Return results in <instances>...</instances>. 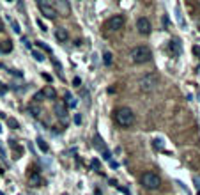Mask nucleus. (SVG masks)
Instances as JSON below:
<instances>
[{
  "label": "nucleus",
  "instance_id": "6ab92c4d",
  "mask_svg": "<svg viewBox=\"0 0 200 195\" xmlns=\"http://www.w3.org/2000/svg\"><path fill=\"white\" fill-rule=\"evenodd\" d=\"M152 146H154V149H158V151H163V147H165V144H163L161 138H154V140H152Z\"/></svg>",
  "mask_w": 200,
  "mask_h": 195
},
{
  "label": "nucleus",
  "instance_id": "2eb2a0df",
  "mask_svg": "<svg viewBox=\"0 0 200 195\" xmlns=\"http://www.w3.org/2000/svg\"><path fill=\"white\" fill-rule=\"evenodd\" d=\"M55 38L59 39V41H67L69 39V34H67V28H64V27H57V30H55Z\"/></svg>",
  "mask_w": 200,
  "mask_h": 195
},
{
  "label": "nucleus",
  "instance_id": "f704fd0d",
  "mask_svg": "<svg viewBox=\"0 0 200 195\" xmlns=\"http://www.w3.org/2000/svg\"><path fill=\"white\" fill-rule=\"evenodd\" d=\"M43 78H44V80H46V82H51V76H50V75H48V73H43Z\"/></svg>",
  "mask_w": 200,
  "mask_h": 195
},
{
  "label": "nucleus",
  "instance_id": "5701e85b",
  "mask_svg": "<svg viewBox=\"0 0 200 195\" xmlns=\"http://www.w3.org/2000/svg\"><path fill=\"white\" fill-rule=\"evenodd\" d=\"M32 55H34V58H36L37 62H43V60H44V55H43L41 52H37V50H32Z\"/></svg>",
  "mask_w": 200,
  "mask_h": 195
},
{
  "label": "nucleus",
  "instance_id": "a878e982",
  "mask_svg": "<svg viewBox=\"0 0 200 195\" xmlns=\"http://www.w3.org/2000/svg\"><path fill=\"white\" fill-rule=\"evenodd\" d=\"M193 183H195V186H197V190H199V194H200V177L199 176L193 177Z\"/></svg>",
  "mask_w": 200,
  "mask_h": 195
},
{
  "label": "nucleus",
  "instance_id": "393cba45",
  "mask_svg": "<svg viewBox=\"0 0 200 195\" xmlns=\"http://www.w3.org/2000/svg\"><path fill=\"white\" fill-rule=\"evenodd\" d=\"M37 44H39V46H41V48H43V50H46V52H51V48H50L48 44H44L43 41H37Z\"/></svg>",
  "mask_w": 200,
  "mask_h": 195
},
{
  "label": "nucleus",
  "instance_id": "37998d69",
  "mask_svg": "<svg viewBox=\"0 0 200 195\" xmlns=\"http://www.w3.org/2000/svg\"><path fill=\"white\" fill-rule=\"evenodd\" d=\"M199 195H200V194H199Z\"/></svg>",
  "mask_w": 200,
  "mask_h": 195
},
{
  "label": "nucleus",
  "instance_id": "1a4fd4ad",
  "mask_svg": "<svg viewBox=\"0 0 200 195\" xmlns=\"http://www.w3.org/2000/svg\"><path fill=\"white\" fill-rule=\"evenodd\" d=\"M53 110H55V116L59 117L62 122H67V112H66V106H64V103H55V106H53Z\"/></svg>",
  "mask_w": 200,
  "mask_h": 195
},
{
  "label": "nucleus",
  "instance_id": "e433bc0d",
  "mask_svg": "<svg viewBox=\"0 0 200 195\" xmlns=\"http://www.w3.org/2000/svg\"><path fill=\"white\" fill-rule=\"evenodd\" d=\"M2 30H4V21L0 20V32H2Z\"/></svg>",
  "mask_w": 200,
  "mask_h": 195
},
{
  "label": "nucleus",
  "instance_id": "f257e3e1",
  "mask_svg": "<svg viewBox=\"0 0 200 195\" xmlns=\"http://www.w3.org/2000/svg\"><path fill=\"white\" fill-rule=\"evenodd\" d=\"M115 122L122 126V128H129V126H133L135 124V114H133V110L131 108H128V106H120L115 110Z\"/></svg>",
  "mask_w": 200,
  "mask_h": 195
},
{
  "label": "nucleus",
  "instance_id": "a211bd4d",
  "mask_svg": "<svg viewBox=\"0 0 200 195\" xmlns=\"http://www.w3.org/2000/svg\"><path fill=\"white\" fill-rule=\"evenodd\" d=\"M36 142H37V147H39L43 153H48V144H46V142H44V140H43L41 136L37 138V140H36Z\"/></svg>",
  "mask_w": 200,
  "mask_h": 195
},
{
  "label": "nucleus",
  "instance_id": "9d476101",
  "mask_svg": "<svg viewBox=\"0 0 200 195\" xmlns=\"http://www.w3.org/2000/svg\"><path fill=\"white\" fill-rule=\"evenodd\" d=\"M92 142H94V147H96V149L99 151L101 154L108 151V147H106V144L103 142V138H101L99 135H94V138H92Z\"/></svg>",
  "mask_w": 200,
  "mask_h": 195
},
{
  "label": "nucleus",
  "instance_id": "c9c22d12",
  "mask_svg": "<svg viewBox=\"0 0 200 195\" xmlns=\"http://www.w3.org/2000/svg\"><path fill=\"white\" fill-rule=\"evenodd\" d=\"M4 92H7V87H5V85H0V94H4Z\"/></svg>",
  "mask_w": 200,
  "mask_h": 195
},
{
  "label": "nucleus",
  "instance_id": "7ed1b4c3",
  "mask_svg": "<svg viewBox=\"0 0 200 195\" xmlns=\"http://www.w3.org/2000/svg\"><path fill=\"white\" fill-rule=\"evenodd\" d=\"M158 83H160V78H158L156 73H147V75H143V76L138 80L140 91H143V92H152V91L158 87Z\"/></svg>",
  "mask_w": 200,
  "mask_h": 195
},
{
  "label": "nucleus",
  "instance_id": "a19ab883",
  "mask_svg": "<svg viewBox=\"0 0 200 195\" xmlns=\"http://www.w3.org/2000/svg\"><path fill=\"white\" fill-rule=\"evenodd\" d=\"M64 195H67V194H64Z\"/></svg>",
  "mask_w": 200,
  "mask_h": 195
},
{
  "label": "nucleus",
  "instance_id": "0eeeda50",
  "mask_svg": "<svg viewBox=\"0 0 200 195\" xmlns=\"http://www.w3.org/2000/svg\"><path fill=\"white\" fill-rule=\"evenodd\" d=\"M137 28H138V32L143 34V36H147V34H151V30H152V27H151V21L147 18H138L137 20Z\"/></svg>",
  "mask_w": 200,
  "mask_h": 195
},
{
  "label": "nucleus",
  "instance_id": "ea45409f",
  "mask_svg": "<svg viewBox=\"0 0 200 195\" xmlns=\"http://www.w3.org/2000/svg\"><path fill=\"white\" fill-rule=\"evenodd\" d=\"M199 71H200V66H199Z\"/></svg>",
  "mask_w": 200,
  "mask_h": 195
},
{
  "label": "nucleus",
  "instance_id": "c85d7f7f",
  "mask_svg": "<svg viewBox=\"0 0 200 195\" xmlns=\"http://www.w3.org/2000/svg\"><path fill=\"white\" fill-rule=\"evenodd\" d=\"M103 160H106V161H110V160H112V153H110V151H106V153H103Z\"/></svg>",
  "mask_w": 200,
  "mask_h": 195
},
{
  "label": "nucleus",
  "instance_id": "4c0bfd02",
  "mask_svg": "<svg viewBox=\"0 0 200 195\" xmlns=\"http://www.w3.org/2000/svg\"><path fill=\"white\" fill-rule=\"evenodd\" d=\"M96 195H101V192L98 190V188H96Z\"/></svg>",
  "mask_w": 200,
  "mask_h": 195
},
{
  "label": "nucleus",
  "instance_id": "aec40b11",
  "mask_svg": "<svg viewBox=\"0 0 200 195\" xmlns=\"http://www.w3.org/2000/svg\"><path fill=\"white\" fill-rule=\"evenodd\" d=\"M7 126H9L11 130H18V128H20V124H18V122H16V119H13V117H9V119H7Z\"/></svg>",
  "mask_w": 200,
  "mask_h": 195
},
{
  "label": "nucleus",
  "instance_id": "39448f33",
  "mask_svg": "<svg viewBox=\"0 0 200 195\" xmlns=\"http://www.w3.org/2000/svg\"><path fill=\"white\" fill-rule=\"evenodd\" d=\"M37 7H39V11L48 20H55L57 11H55V7L51 5V2H48V0H37Z\"/></svg>",
  "mask_w": 200,
  "mask_h": 195
},
{
  "label": "nucleus",
  "instance_id": "f03ea898",
  "mask_svg": "<svg viewBox=\"0 0 200 195\" xmlns=\"http://www.w3.org/2000/svg\"><path fill=\"white\" fill-rule=\"evenodd\" d=\"M129 58L135 64H145V62H149L152 58V52H151L149 46H143V44L142 46H135V48L129 50Z\"/></svg>",
  "mask_w": 200,
  "mask_h": 195
},
{
  "label": "nucleus",
  "instance_id": "473e14b6",
  "mask_svg": "<svg viewBox=\"0 0 200 195\" xmlns=\"http://www.w3.org/2000/svg\"><path fill=\"white\" fill-rule=\"evenodd\" d=\"M110 167H112V169H117V167H119V163H117V161H113V160H110Z\"/></svg>",
  "mask_w": 200,
  "mask_h": 195
},
{
  "label": "nucleus",
  "instance_id": "4be33fe9",
  "mask_svg": "<svg viewBox=\"0 0 200 195\" xmlns=\"http://www.w3.org/2000/svg\"><path fill=\"white\" fill-rule=\"evenodd\" d=\"M90 167H92L94 170H98V172H101V163H99V160H98V158H94V160L90 161Z\"/></svg>",
  "mask_w": 200,
  "mask_h": 195
},
{
  "label": "nucleus",
  "instance_id": "2f4dec72",
  "mask_svg": "<svg viewBox=\"0 0 200 195\" xmlns=\"http://www.w3.org/2000/svg\"><path fill=\"white\" fill-rule=\"evenodd\" d=\"M193 53L199 55V58H200V46H193Z\"/></svg>",
  "mask_w": 200,
  "mask_h": 195
},
{
  "label": "nucleus",
  "instance_id": "cd10ccee",
  "mask_svg": "<svg viewBox=\"0 0 200 195\" xmlns=\"http://www.w3.org/2000/svg\"><path fill=\"white\" fill-rule=\"evenodd\" d=\"M34 99H36V103H39V101H43V99H44V96H43V92H37V94L34 96Z\"/></svg>",
  "mask_w": 200,
  "mask_h": 195
},
{
  "label": "nucleus",
  "instance_id": "58836bf2",
  "mask_svg": "<svg viewBox=\"0 0 200 195\" xmlns=\"http://www.w3.org/2000/svg\"><path fill=\"white\" fill-rule=\"evenodd\" d=\"M0 195H4V194H2V192H0Z\"/></svg>",
  "mask_w": 200,
  "mask_h": 195
},
{
  "label": "nucleus",
  "instance_id": "79ce46f5",
  "mask_svg": "<svg viewBox=\"0 0 200 195\" xmlns=\"http://www.w3.org/2000/svg\"><path fill=\"white\" fill-rule=\"evenodd\" d=\"M0 85H2V83H0Z\"/></svg>",
  "mask_w": 200,
  "mask_h": 195
},
{
  "label": "nucleus",
  "instance_id": "72a5a7b5",
  "mask_svg": "<svg viewBox=\"0 0 200 195\" xmlns=\"http://www.w3.org/2000/svg\"><path fill=\"white\" fill-rule=\"evenodd\" d=\"M73 83H75L76 87H78V85H80V83H81V80H80V78H78V76H75V80H73Z\"/></svg>",
  "mask_w": 200,
  "mask_h": 195
},
{
  "label": "nucleus",
  "instance_id": "6e6552de",
  "mask_svg": "<svg viewBox=\"0 0 200 195\" xmlns=\"http://www.w3.org/2000/svg\"><path fill=\"white\" fill-rule=\"evenodd\" d=\"M55 11H57V14H62V16H69V13H71V9H69V4L66 2V0H55Z\"/></svg>",
  "mask_w": 200,
  "mask_h": 195
},
{
  "label": "nucleus",
  "instance_id": "c756f323",
  "mask_svg": "<svg viewBox=\"0 0 200 195\" xmlns=\"http://www.w3.org/2000/svg\"><path fill=\"white\" fill-rule=\"evenodd\" d=\"M37 25L41 27V30H43V32H46V30H48V28H46V25H44V23H43L41 20H37Z\"/></svg>",
  "mask_w": 200,
  "mask_h": 195
},
{
  "label": "nucleus",
  "instance_id": "bb28decb",
  "mask_svg": "<svg viewBox=\"0 0 200 195\" xmlns=\"http://www.w3.org/2000/svg\"><path fill=\"white\" fill-rule=\"evenodd\" d=\"M13 30L16 32V34H20L21 30H20V25H18V21H13Z\"/></svg>",
  "mask_w": 200,
  "mask_h": 195
},
{
  "label": "nucleus",
  "instance_id": "7c9ffc66",
  "mask_svg": "<svg viewBox=\"0 0 200 195\" xmlns=\"http://www.w3.org/2000/svg\"><path fill=\"white\" fill-rule=\"evenodd\" d=\"M80 122H81V116L76 114V116H75V124H80Z\"/></svg>",
  "mask_w": 200,
  "mask_h": 195
},
{
  "label": "nucleus",
  "instance_id": "f8f14e48",
  "mask_svg": "<svg viewBox=\"0 0 200 195\" xmlns=\"http://www.w3.org/2000/svg\"><path fill=\"white\" fill-rule=\"evenodd\" d=\"M168 50H170V52H172V55H175V57L181 55V50H182V48H181V41H179V39H172V41H170V44H168Z\"/></svg>",
  "mask_w": 200,
  "mask_h": 195
},
{
  "label": "nucleus",
  "instance_id": "20e7f679",
  "mask_svg": "<svg viewBox=\"0 0 200 195\" xmlns=\"http://www.w3.org/2000/svg\"><path fill=\"white\" fill-rule=\"evenodd\" d=\"M142 184L147 190H158L161 184V179H160V176L154 174V172H145L142 176Z\"/></svg>",
  "mask_w": 200,
  "mask_h": 195
},
{
  "label": "nucleus",
  "instance_id": "dca6fc26",
  "mask_svg": "<svg viewBox=\"0 0 200 195\" xmlns=\"http://www.w3.org/2000/svg\"><path fill=\"white\" fill-rule=\"evenodd\" d=\"M66 106L67 108H75L76 105H78V101H76V98H73V94L71 92H66Z\"/></svg>",
  "mask_w": 200,
  "mask_h": 195
},
{
  "label": "nucleus",
  "instance_id": "4468645a",
  "mask_svg": "<svg viewBox=\"0 0 200 195\" xmlns=\"http://www.w3.org/2000/svg\"><path fill=\"white\" fill-rule=\"evenodd\" d=\"M41 92H43L44 99H55V98H57V92H55V89H53L51 85H46Z\"/></svg>",
  "mask_w": 200,
  "mask_h": 195
},
{
  "label": "nucleus",
  "instance_id": "423d86ee",
  "mask_svg": "<svg viewBox=\"0 0 200 195\" xmlns=\"http://www.w3.org/2000/svg\"><path fill=\"white\" fill-rule=\"evenodd\" d=\"M124 23H126V20H124V16H120V14H117V16H112L110 20H106L104 27H106L108 30H112V32H117V30H120V28L124 27Z\"/></svg>",
  "mask_w": 200,
  "mask_h": 195
},
{
  "label": "nucleus",
  "instance_id": "ddd939ff",
  "mask_svg": "<svg viewBox=\"0 0 200 195\" xmlns=\"http://www.w3.org/2000/svg\"><path fill=\"white\" fill-rule=\"evenodd\" d=\"M28 112H30V116H32V117H36V119H37V117H41V114H43V108L39 106V103H36V101H34V103H30V105H28Z\"/></svg>",
  "mask_w": 200,
  "mask_h": 195
},
{
  "label": "nucleus",
  "instance_id": "412c9836",
  "mask_svg": "<svg viewBox=\"0 0 200 195\" xmlns=\"http://www.w3.org/2000/svg\"><path fill=\"white\" fill-rule=\"evenodd\" d=\"M103 62H104L106 66L112 64V53H110V52H104V53H103Z\"/></svg>",
  "mask_w": 200,
  "mask_h": 195
},
{
  "label": "nucleus",
  "instance_id": "b1692460",
  "mask_svg": "<svg viewBox=\"0 0 200 195\" xmlns=\"http://www.w3.org/2000/svg\"><path fill=\"white\" fill-rule=\"evenodd\" d=\"M175 16H177V20H179V23L184 27V20H182V14H181V11H179V7L175 9Z\"/></svg>",
  "mask_w": 200,
  "mask_h": 195
},
{
  "label": "nucleus",
  "instance_id": "9b49d317",
  "mask_svg": "<svg viewBox=\"0 0 200 195\" xmlns=\"http://www.w3.org/2000/svg\"><path fill=\"white\" fill-rule=\"evenodd\" d=\"M28 183H30V186H41L43 184V177L39 176L37 170H34V172L28 174Z\"/></svg>",
  "mask_w": 200,
  "mask_h": 195
},
{
  "label": "nucleus",
  "instance_id": "f3484780",
  "mask_svg": "<svg viewBox=\"0 0 200 195\" xmlns=\"http://www.w3.org/2000/svg\"><path fill=\"white\" fill-rule=\"evenodd\" d=\"M0 50H2L4 53H9V52L13 50V43H11V41H5L4 44H0Z\"/></svg>",
  "mask_w": 200,
  "mask_h": 195
}]
</instances>
